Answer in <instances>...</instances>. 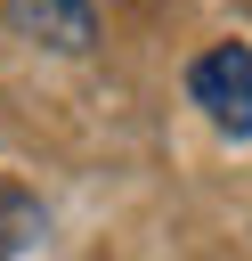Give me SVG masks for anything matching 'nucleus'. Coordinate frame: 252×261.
<instances>
[{"instance_id":"1","label":"nucleus","mask_w":252,"mask_h":261,"mask_svg":"<svg viewBox=\"0 0 252 261\" xmlns=\"http://www.w3.org/2000/svg\"><path fill=\"white\" fill-rule=\"evenodd\" d=\"M187 98H195V106H203L219 130L252 139V49H244V41L203 49V57L187 65Z\"/></svg>"},{"instance_id":"3","label":"nucleus","mask_w":252,"mask_h":261,"mask_svg":"<svg viewBox=\"0 0 252 261\" xmlns=\"http://www.w3.org/2000/svg\"><path fill=\"white\" fill-rule=\"evenodd\" d=\"M24 245H41V204H33L24 188L0 179V261H16Z\"/></svg>"},{"instance_id":"2","label":"nucleus","mask_w":252,"mask_h":261,"mask_svg":"<svg viewBox=\"0 0 252 261\" xmlns=\"http://www.w3.org/2000/svg\"><path fill=\"white\" fill-rule=\"evenodd\" d=\"M0 8H8V24H16L24 41H41V49L81 57V49L98 41V8H89V0H0Z\"/></svg>"}]
</instances>
